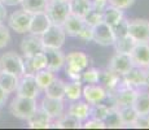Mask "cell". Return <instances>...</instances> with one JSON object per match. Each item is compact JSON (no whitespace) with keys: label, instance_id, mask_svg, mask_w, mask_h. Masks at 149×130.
I'll use <instances>...</instances> for the list:
<instances>
[{"label":"cell","instance_id":"6da1fadb","mask_svg":"<svg viewBox=\"0 0 149 130\" xmlns=\"http://www.w3.org/2000/svg\"><path fill=\"white\" fill-rule=\"evenodd\" d=\"M90 65V56L82 51H73L65 56V73L71 81H81L82 72Z\"/></svg>","mask_w":149,"mask_h":130},{"label":"cell","instance_id":"7a4b0ae2","mask_svg":"<svg viewBox=\"0 0 149 130\" xmlns=\"http://www.w3.org/2000/svg\"><path fill=\"white\" fill-rule=\"evenodd\" d=\"M38 109L36 105V99H31V98H25V96H18L12 100L9 105V111L18 120L27 121L29 118L35 113Z\"/></svg>","mask_w":149,"mask_h":130},{"label":"cell","instance_id":"3957f363","mask_svg":"<svg viewBox=\"0 0 149 130\" xmlns=\"http://www.w3.org/2000/svg\"><path fill=\"white\" fill-rule=\"evenodd\" d=\"M44 12L49 17L51 22L53 25H61L70 14V7L69 1H61V0H47Z\"/></svg>","mask_w":149,"mask_h":130},{"label":"cell","instance_id":"277c9868","mask_svg":"<svg viewBox=\"0 0 149 130\" xmlns=\"http://www.w3.org/2000/svg\"><path fill=\"white\" fill-rule=\"evenodd\" d=\"M44 48H61L66 40V33L61 25H51L40 35Z\"/></svg>","mask_w":149,"mask_h":130},{"label":"cell","instance_id":"5b68a950","mask_svg":"<svg viewBox=\"0 0 149 130\" xmlns=\"http://www.w3.org/2000/svg\"><path fill=\"white\" fill-rule=\"evenodd\" d=\"M0 72H7L21 77L25 73L24 59L16 52H7L0 57Z\"/></svg>","mask_w":149,"mask_h":130},{"label":"cell","instance_id":"8992f818","mask_svg":"<svg viewBox=\"0 0 149 130\" xmlns=\"http://www.w3.org/2000/svg\"><path fill=\"white\" fill-rule=\"evenodd\" d=\"M128 35L136 43H149V21L144 18L128 20Z\"/></svg>","mask_w":149,"mask_h":130},{"label":"cell","instance_id":"52a82bcc","mask_svg":"<svg viewBox=\"0 0 149 130\" xmlns=\"http://www.w3.org/2000/svg\"><path fill=\"white\" fill-rule=\"evenodd\" d=\"M92 40L99 46L102 47H109L113 46L116 42V35H114L113 27L105 24L104 21L97 24L92 27Z\"/></svg>","mask_w":149,"mask_h":130},{"label":"cell","instance_id":"ba28073f","mask_svg":"<svg viewBox=\"0 0 149 130\" xmlns=\"http://www.w3.org/2000/svg\"><path fill=\"white\" fill-rule=\"evenodd\" d=\"M108 90L102 85H99V83H87L82 89V98L91 105L105 102L108 99Z\"/></svg>","mask_w":149,"mask_h":130},{"label":"cell","instance_id":"9c48e42d","mask_svg":"<svg viewBox=\"0 0 149 130\" xmlns=\"http://www.w3.org/2000/svg\"><path fill=\"white\" fill-rule=\"evenodd\" d=\"M39 87L36 85V81L34 78V74H22L18 79V85H17L16 92L18 96L31 98V99H38L39 95Z\"/></svg>","mask_w":149,"mask_h":130},{"label":"cell","instance_id":"30bf717a","mask_svg":"<svg viewBox=\"0 0 149 130\" xmlns=\"http://www.w3.org/2000/svg\"><path fill=\"white\" fill-rule=\"evenodd\" d=\"M30 21H31V13H29L24 9H19V11L13 12L9 16L8 25L17 34H26L29 33Z\"/></svg>","mask_w":149,"mask_h":130},{"label":"cell","instance_id":"8fae6325","mask_svg":"<svg viewBox=\"0 0 149 130\" xmlns=\"http://www.w3.org/2000/svg\"><path fill=\"white\" fill-rule=\"evenodd\" d=\"M122 82L125 85L134 87L136 90H141V89L147 87V81H145V69L132 66L126 74L122 76Z\"/></svg>","mask_w":149,"mask_h":130},{"label":"cell","instance_id":"7c38bea8","mask_svg":"<svg viewBox=\"0 0 149 130\" xmlns=\"http://www.w3.org/2000/svg\"><path fill=\"white\" fill-rule=\"evenodd\" d=\"M19 47H21V52L24 55V57H31L34 55L39 53V52L44 51L40 35H35V34L31 33L22 39Z\"/></svg>","mask_w":149,"mask_h":130},{"label":"cell","instance_id":"4fadbf2b","mask_svg":"<svg viewBox=\"0 0 149 130\" xmlns=\"http://www.w3.org/2000/svg\"><path fill=\"white\" fill-rule=\"evenodd\" d=\"M132 66H134V64H132V61H131L130 55L118 53V52H116V53L110 57V60H109V63H108V69L116 72L119 76L126 74Z\"/></svg>","mask_w":149,"mask_h":130},{"label":"cell","instance_id":"5bb4252c","mask_svg":"<svg viewBox=\"0 0 149 130\" xmlns=\"http://www.w3.org/2000/svg\"><path fill=\"white\" fill-rule=\"evenodd\" d=\"M130 57L134 66L141 69L149 68V43H136L130 52Z\"/></svg>","mask_w":149,"mask_h":130},{"label":"cell","instance_id":"9a60e30c","mask_svg":"<svg viewBox=\"0 0 149 130\" xmlns=\"http://www.w3.org/2000/svg\"><path fill=\"white\" fill-rule=\"evenodd\" d=\"M40 108L52 120H56V118H58L60 116L64 115V111H65L64 99H54V98L44 96V99L42 100Z\"/></svg>","mask_w":149,"mask_h":130},{"label":"cell","instance_id":"2e32d148","mask_svg":"<svg viewBox=\"0 0 149 130\" xmlns=\"http://www.w3.org/2000/svg\"><path fill=\"white\" fill-rule=\"evenodd\" d=\"M52 25L49 17L44 11L42 12H36L31 14V21H30V27H29V33L35 34V35H42L47 29Z\"/></svg>","mask_w":149,"mask_h":130},{"label":"cell","instance_id":"e0dca14e","mask_svg":"<svg viewBox=\"0 0 149 130\" xmlns=\"http://www.w3.org/2000/svg\"><path fill=\"white\" fill-rule=\"evenodd\" d=\"M44 55L47 57V69L52 72H58L65 65V55L61 48H44Z\"/></svg>","mask_w":149,"mask_h":130},{"label":"cell","instance_id":"ac0fdd59","mask_svg":"<svg viewBox=\"0 0 149 130\" xmlns=\"http://www.w3.org/2000/svg\"><path fill=\"white\" fill-rule=\"evenodd\" d=\"M24 66L25 73L27 74H35L36 72L45 69L47 68V57H45L44 52H39L31 57H24Z\"/></svg>","mask_w":149,"mask_h":130},{"label":"cell","instance_id":"d6986e66","mask_svg":"<svg viewBox=\"0 0 149 130\" xmlns=\"http://www.w3.org/2000/svg\"><path fill=\"white\" fill-rule=\"evenodd\" d=\"M90 111H91V104H88L86 100H75L71 102V104L68 108V115H70L71 117L77 118L78 121H86L90 117Z\"/></svg>","mask_w":149,"mask_h":130},{"label":"cell","instance_id":"ffe728a7","mask_svg":"<svg viewBox=\"0 0 149 130\" xmlns=\"http://www.w3.org/2000/svg\"><path fill=\"white\" fill-rule=\"evenodd\" d=\"M84 25H86L84 18L77 16V14L70 13L66 17V20L64 21V24H62V27H64L66 35L77 38V37H78V34L81 33V30L83 29V26H84Z\"/></svg>","mask_w":149,"mask_h":130},{"label":"cell","instance_id":"44dd1931","mask_svg":"<svg viewBox=\"0 0 149 130\" xmlns=\"http://www.w3.org/2000/svg\"><path fill=\"white\" fill-rule=\"evenodd\" d=\"M52 118L48 116L42 108H38L35 113L27 120V126L30 129H47L52 126Z\"/></svg>","mask_w":149,"mask_h":130},{"label":"cell","instance_id":"7402d4cb","mask_svg":"<svg viewBox=\"0 0 149 130\" xmlns=\"http://www.w3.org/2000/svg\"><path fill=\"white\" fill-rule=\"evenodd\" d=\"M100 83L104 86L108 90V92H113L114 90H117L119 85L122 83V76L117 74L116 72L107 69V70L101 72V76H100Z\"/></svg>","mask_w":149,"mask_h":130},{"label":"cell","instance_id":"603a6c76","mask_svg":"<svg viewBox=\"0 0 149 130\" xmlns=\"http://www.w3.org/2000/svg\"><path fill=\"white\" fill-rule=\"evenodd\" d=\"M65 85L66 82L61 78H54L52 82L44 89V94L48 98H54V99H65Z\"/></svg>","mask_w":149,"mask_h":130},{"label":"cell","instance_id":"cb8c5ba5","mask_svg":"<svg viewBox=\"0 0 149 130\" xmlns=\"http://www.w3.org/2000/svg\"><path fill=\"white\" fill-rule=\"evenodd\" d=\"M70 12L84 18L92 11V0H69Z\"/></svg>","mask_w":149,"mask_h":130},{"label":"cell","instance_id":"d4e9b609","mask_svg":"<svg viewBox=\"0 0 149 130\" xmlns=\"http://www.w3.org/2000/svg\"><path fill=\"white\" fill-rule=\"evenodd\" d=\"M125 17V13H123L122 9L117 7H113V5H108L107 8L102 12V18H104V22L108 24L109 26H116L119 21Z\"/></svg>","mask_w":149,"mask_h":130},{"label":"cell","instance_id":"484cf974","mask_svg":"<svg viewBox=\"0 0 149 130\" xmlns=\"http://www.w3.org/2000/svg\"><path fill=\"white\" fill-rule=\"evenodd\" d=\"M19 77L14 76L12 73H7V72H0V87L3 89L8 95L16 91L17 85H18Z\"/></svg>","mask_w":149,"mask_h":130},{"label":"cell","instance_id":"4316f807","mask_svg":"<svg viewBox=\"0 0 149 130\" xmlns=\"http://www.w3.org/2000/svg\"><path fill=\"white\" fill-rule=\"evenodd\" d=\"M51 128H60V129H79L82 128V122L77 118L71 117L70 115H62L58 118L52 121Z\"/></svg>","mask_w":149,"mask_h":130},{"label":"cell","instance_id":"83f0119b","mask_svg":"<svg viewBox=\"0 0 149 130\" xmlns=\"http://www.w3.org/2000/svg\"><path fill=\"white\" fill-rule=\"evenodd\" d=\"M119 112V116H121L122 124H123V128H132L134 122L136 121L137 118V112L135 111L134 105H126V107H121L118 108Z\"/></svg>","mask_w":149,"mask_h":130},{"label":"cell","instance_id":"f1b7e54d","mask_svg":"<svg viewBox=\"0 0 149 130\" xmlns=\"http://www.w3.org/2000/svg\"><path fill=\"white\" fill-rule=\"evenodd\" d=\"M82 89L83 82L82 81H71L65 85V98L70 102H75L82 98Z\"/></svg>","mask_w":149,"mask_h":130},{"label":"cell","instance_id":"f546056e","mask_svg":"<svg viewBox=\"0 0 149 130\" xmlns=\"http://www.w3.org/2000/svg\"><path fill=\"white\" fill-rule=\"evenodd\" d=\"M137 115H149V91H137L135 103L132 104Z\"/></svg>","mask_w":149,"mask_h":130},{"label":"cell","instance_id":"4dcf8cb0","mask_svg":"<svg viewBox=\"0 0 149 130\" xmlns=\"http://www.w3.org/2000/svg\"><path fill=\"white\" fill-rule=\"evenodd\" d=\"M135 44H136V42L131 38L130 35H125V37L116 38V42H114L113 46H114V48H116V52H118V53L130 55V52L132 51Z\"/></svg>","mask_w":149,"mask_h":130},{"label":"cell","instance_id":"1f68e13d","mask_svg":"<svg viewBox=\"0 0 149 130\" xmlns=\"http://www.w3.org/2000/svg\"><path fill=\"white\" fill-rule=\"evenodd\" d=\"M34 78H35V81H36V85H38L39 90H44L54 78H56V74H54V72L45 68V69H42V70L36 72V73L34 74Z\"/></svg>","mask_w":149,"mask_h":130},{"label":"cell","instance_id":"d6a6232c","mask_svg":"<svg viewBox=\"0 0 149 130\" xmlns=\"http://www.w3.org/2000/svg\"><path fill=\"white\" fill-rule=\"evenodd\" d=\"M104 124H105V128H109V129H119V128H123V124H122L121 116H119L118 108H116V107H111L110 111H109V113H108V116L105 117Z\"/></svg>","mask_w":149,"mask_h":130},{"label":"cell","instance_id":"836d02e7","mask_svg":"<svg viewBox=\"0 0 149 130\" xmlns=\"http://www.w3.org/2000/svg\"><path fill=\"white\" fill-rule=\"evenodd\" d=\"M21 5L24 11L33 14V13L44 11L45 5H47V0H22Z\"/></svg>","mask_w":149,"mask_h":130},{"label":"cell","instance_id":"e575fe53","mask_svg":"<svg viewBox=\"0 0 149 130\" xmlns=\"http://www.w3.org/2000/svg\"><path fill=\"white\" fill-rule=\"evenodd\" d=\"M100 76H101V70L97 68H86L82 72L81 81L83 83H100Z\"/></svg>","mask_w":149,"mask_h":130},{"label":"cell","instance_id":"d590c367","mask_svg":"<svg viewBox=\"0 0 149 130\" xmlns=\"http://www.w3.org/2000/svg\"><path fill=\"white\" fill-rule=\"evenodd\" d=\"M109 111H110V107L108 104H102V103H97L91 105V111H90V117L97 118L100 121H104L105 117L108 116Z\"/></svg>","mask_w":149,"mask_h":130},{"label":"cell","instance_id":"8d00e7d4","mask_svg":"<svg viewBox=\"0 0 149 130\" xmlns=\"http://www.w3.org/2000/svg\"><path fill=\"white\" fill-rule=\"evenodd\" d=\"M102 21H104V18H102V12H99V11H95V9H92L84 17V22L88 26H91V27H93V26H96L97 24H100V22H102Z\"/></svg>","mask_w":149,"mask_h":130},{"label":"cell","instance_id":"74e56055","mask_svg":"<svg viewBox=\"0 0 149 130\" xmlns=\"http://www.w3.org/2000/svg\"><path fill=\"white\" fill-rule=\"evenodd\" d=\"M113 31H114V35H116V38L128 35V20L123 17V18L116 26H113Z\"/></svg>","mask_w":149,"mask_h":130},{"label":"cell","instance_id":"f35d334b","mask_svg":"<svg viewBox=\"0 0 149 130\" xmlns=\"http://www.w3.org/2000/svg\"><path fill=\"white\" fill-rule=\"evenodd\" d=\"M10 42V33L9 29L5 25L0 24V50L5 48Z\"/></svg>","mask_w":149,"mask_h":130},{"label":"cell","instance_id":"ab89813d","mask_svg":"<svg viewBox=\"0 0 149 130\" xmlns=\"http://www.w3.org/2000/svg\"><path fill=\"white\" fill-rule=\"evenodd\" d=\"M82 128L84 129H105V124L104 121H100L97 118L88 117L86 121L82 122Z\"/></svg>","mask_w":149,"mask_h":130},{"label":"cell","instance_id":"60d3db41","mask_svg":"<svg viewBox=\"0 0 149 130\" xmlns=\"http://www.w3.org/2000/svg\"><path fill=\"white\" fill-rule=\"evenodd\" d=\"M108 3L109 5H113V7H117L122 11H126L132 7L135 0H108Z\"/></svg>","mask_w":149,"mask_h":130},{"label":"cell","instance_id":"b9f144b4","mask_svg":"<svg viewBox=\"0 0 149 130\" xmlns=\"http://www.w3.org/2000/svg\"><path fill=\"white\" fill-rule=\"evenodd\" d=\"M132 128L136 129H149V115H139Z\"/></svg>","mask_w":149,"mask_h":130},{"label":"cell","instance_id":"7bdbcfd3","mask_svg":"<svg viewBox=\"0 0 149 130\" xmlns=\"http://www.w3.org/2000/svg\"><path fill=\"white\" fill-rule=\"evenodd\" d=\"M77 38H79L81 40H83V42H91V40H92V27L86 24Z\"/></svg>","mask_w":149,"mask_h":130},{"label":"cell","instance_id":"ee69618b","mask_svg":"<svg viewBox=\"0 0 149 130\" xmlns=\"http://www.w3.org/2000/svg\"><path fill=\"white\" fill-rule=\"evenodd\" d=\"M109 5L108 0H92V9L104 12V9Z\"/></svg>","mask_w":149,"mask_h":130},{"label":"cell","instance_id":"f6af8a7d","mask_svg":"<svg viewBox=\"0 0 149 130\" xmlns=\"http://www.w3.org/2000/svg\"><path fill=\"white\" fill-rule=\"evenodd\" d=\"M7 8H5V4L3 1H0V24H3V21H5L7 18Z\"/></svg>","mask_w":149,"mask_h":130},{"label":"cell","instance_id":"bcb514c9","mask_svg":"<svg viewBox=\"0 0 149 130\" xmlns=\"http://www.w3.org/2000/svg\"><path fill=\"white\" fill-rule=\"evenodd\" d=\"M3 3H4L5 5H8V7H14V5L21 4L22 0H3Z\"/></svg>","mask_w":149,"mask_h":130},{"label":"cell","instance_id":"7dc6e473","mask_svg":"<svg viewBox=\"0 0 149 130\" xmlns=\"http://www.w3.org/2000/svg\"><path fill=\"white\" fill-rule=\"evenodd\" d=\"M7 99H8V94L3 90L1 87H0V107L5 103V100H7Z\"/></svg>","mask_w":149,"mask_h":130},{"label":"cell","instance_id":"c3c4849f","mask_svg":"<svg viewBox=\"0 0 149 130\" xmlns=\"http://www.w3.org/2000/svg\"><path fill=\"white\" fill-rule=\"evenodd\" d=\"M145 81H147V87L149 89V68L145 69Z\"/></svg>","mask_w":149,"mask_h":130},{"label":"cell","instance_id":"681fc988","mask_svg":"<svg viewBox=\"0 0 149 130\" xmlns=\"http://www.w3.org/2000/svg\"><path fill=\"white\" fill-rule=\"evenodd\" d=\"M61 1H69V0H61Z\"/></svg>","mask_w":149,"mask_h":130},{"label":"cell","instance_id":"f907efd6","mask_svg":"<svg viewBox=\"0 0 149 130\" xmlns=\"http://www.w3.org/2000/svg\"><path fill=\"white\" fill-rule=\"evenodd\" d=\"M0 1H3V0H0Z\"/></svg>","mask_w":149,"mask_h":130}]
</instances>
